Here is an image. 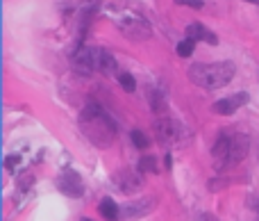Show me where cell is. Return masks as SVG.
I'll use <instances>...</instances> for the list:
<instances>
[{"label":"cell","mask_w":259,"mask_h":221,"mask_svg":"<svg viewBox=\"0 0 259 221\" xmlns=\"http://www.w3.org/2000/svg\"><path fill=\"white\" fill-rule=\"evenodd\" d=\"M80 128H82L84 137L91 144H96L98 148H107L116 139V126L100 105H89V108L82 110Z\"/></svg>","instance_id":"obj_1"},{"label":"cell","mask_w":259,"mask_h":221,"mask_svg":"<svg viewBox=\"0 0 259 221\" xmlns=\"http://www.w3.org/2000/svg\"><path fill=\"white\" fill-rule=\"evenodd\" d=\"M234 62H216V64H194L189 69V80L202 89H221L234 78Z\"/></svg>","instance_id":"obj_2"},{"label":"cell","mask_w":259,"mask_h":221,"mask_svg":"<svg viewBox=\"0 0 259 221\" xmlns=\"http://www.w3.org/2000/svg\"><path fill=\"white\" fill-rule=\"evenodd\" d=\"M250 150V139L243 135V132H227L223 130L218 135L216 144H214V157L221 167H227V164H236L248 155Z\"/></svg>","instance_id":"obj_3"},{"label":"cell","mask_w":259,"mask_h":221,"mask_svg":"<svg viewBox=\"0 0 259 221\" xmlns=\"http://www.w3.org/2000/svg\"><path fill=\"white\" fill-rule=\"evenodd\" d=\"M114 23H116V28L123 32V35L132 37L136 41L150 37V25H148V21L143 16H139L136 12H130V9L116 12L114 14Z\"/></svg>","instance_id":"obj_4"},{"label":"cell","mask_w":259,"mask_h":221,"mask_svg":"<svg viewBox=\"0 0 259 221\" xmlns=\"http://www.w3.org/2000/svg\"><path fill=\"white\" fill-rule=\"evenodd\" d=\"M100 60H102V48H91L84 46L73 55V69L82 75H89L91 71H100Z\"/></svg>","instance_id":"obj_5"},{"label":"cell","mask_w":259,"mask_h":221,"mask_svg":"<svg viewBox=\"0 0 259 221\" xmlns=\"http://www.w3.org/2000/svg\"><path fill=\"white\" fill-rule=\"evenodd\" d=\"M57 187L62 194L66 196H73V198H80L84 194V183L80 178V174H75L73 169H64L57 178Z\"/></svg>","instance_id":"obj_6"},{"label":"cell","mask_w":259,"mask_h":221,"mask_svg":"<svg viewBox=\"0 0 259 221\" xmlns=\"http://www.w3.org/2000/svg\"><path fill=\"white\" fill-rule=\"evenodd\" d=\"M114 185L123 194H134V191L141 189V176L132 171V169H121V171L114 174Z\"/></svg>","instance_id":"obj_7"},{"label":"cell","mask_w":259,"mask_h":221,"mask_svg":"<svg viewBox=\"0 0 259 221\" xmlns=\"http://www.w3.org/2000/svg\"><path fill=\"white\" fill-rule=\"evenodd\" d=\"M155 205H157V198H155V196L139 198V201H132V203L123 205L121 217H125V219H141V217H146V215L153 212Z\"/></svg>","instance_id":"obj_8"},{"label":"cell","mask_w":259,"mask_h":221,"mask_svg":"<svg viewBox=\"0 0 259 221\" xmlns=\"http://www.w3.org/2000/svg\"><path fill=\"white\" fill-rule=\"evenodd\" d=\"M157 142L162 144V146H171L173 142H177L180 139V135H182V128H180V123H175L173 119H164V121H157Z\"/></svg>","instance_id":"obj_9"},{"label":"cell","mask_w":259,"mask_h":221,"mask_svg":"<svg viewBox=\"0 0 259 221\" xmlns=\"http://www.w3.org/2000/svg\"><path fill=\"white\" fill-rule=\"evenodd\" d=\"M248 103V94L246 91H239L236 96H227V98H221V101H216L214 103V112H218V114H234L236 110L241 108V105H246Z\"/></svg>","instance_id":"obj_10"},{"label":"cell","mask_w":259,"mask_h":221,"mask_svg":"<svg viewBox=\"0 0 259 221\" xmlns=\"http://www.w3.org/2000/svg\"><path fill=\"white\" fill-rule=\"evenodd\" d=\"M187 39H194V41H207V43H212V46H216L218 39L214 32H209L205 28V25L200 23H191L187 28Z\"/></svg>","instance_id":"obj_11"},{"label":"cell","mask_w":259,"mask_h":221,"mask_svg":"<svg viewBox=\"0 0 259 221\" xmlns=\"http://www.w3.org/2000/svg\"><path fill=\"white\" fill-rule=\"evenodd\" d=\"M98 210H100V215L105 217L107 221H118V217H121V208L114 203L112 198H102Z\"/></svg>","instance_id":"obj_12"},{"label":"cell","mask_w":259,"mask_h":221,"mask_svg":"<svg viewBox=\"0 0 259 221\" xmlns=\"http://www.w3.org/2000/svg\"><path fill=\"white\" fill-rule=\"evenodd\" d=\"M100 71H102V73H107V75H112V73H116V71H118L116 60H114V57H112V53H107V50H102Z\"/></svg>","instance_id":"obj_13"},{"label":"cell","mask_w":259,"mask_h":221,"mask_svg":"<svg viewBox=\"0 0 259 221\" xmlns=\"http://www.w3.org/2000/svg\"><path fill=\"white\" fill-rule=\"evenodd\" d=\"M139 171H143V174H157V157L155 155H146L139 160Z\"/></svg>","instance_id":"obj_14"},{"label":"cell","mask_w":259,"mask_h":221,"mask_svg":"<svg viewBox=\"0 0 259 221\" xmlns=\"http://www.w3.org/2000/svg\"><path fill=\"white\" fill-rule=\"evenodd\" d=\"M194 39H182V41L177 43V55L180 57H191L194 55Z\"/></svg>","instance_id":"obj_15"},{"label":"cell","mask_w":259,"mask_h":221,"mask_svg":"<svg viewBox=\"0 0 259 221\" xmlns=\"http://www.w3.org/2000/svg\"><path fill=\"white\" fill-rule=\"evenodd\" d=\"M118 82H121V87H123L125 91H134L136 89V82H134V78H132L130 73H118Z\"/></svg>","instance_id":"obj_16"},{"label":"cell","mask_w":259,"mask_h":221,"mask_svg":"<svg viewBox=\"0 0 259 221\" xmlns=\"http://www.w3.org/2000/svg\"><path fill=\"white\" fill-rule=\"evenodd\" d=\"M130 137H132V142H134L136 148H146V146H148V137L143 135L141 130H132V132H130Z\"/></svg>","instance_id":"obj_17"},{"label":"cell","mask_w":259,"mask_h":221,"mask_svg":"<svg viewBox=\"0 0 259 221\" xmlns=\"http://www.w3.org/2000/svg\"><path fill=\"white\" fill-rule=\"evenodd\" d=\"M21 164V155H7L5 157V167H7V171H14V169Z\"/></svg>","instance_id":"obj_18"},{"label":"cell","mask_w":259,"mask_h":221,"mask_svg":"<svg viewBox=\"0 0 259 221\" xmlns=\"http://www.w3.org/2000/svg\"><path fill=\"white\" fill-rule=\"evenodd\" d=\"M177 5H187V7H194V9H200L202 7V0H175Z\"/></svg>","instance_id":"obj_19"},{"label":"cell","mask_w":259,"mask_h":221,"mask_svg":"<svg viewBox=\"0 0 259 221\" xmlns=\"http://www.w3.org/2000/svg\"><path fill=\"white\" fill-rule=\"evenodd\" d=\"M200 221H216V219H214L212 215H202V217H200Z\"/></svg>","instance_id":"obj_20"},{"label":"cell","mask_w":259,"mask_h":221,"mask_svg":"<svg viewBox=\"0 0 259 221\" xmlns=\"http://www.w3.org/2000/svg\"><path fill=\"white\" fill-rule=\"evenodd\" d=\"M248 2H257V5H259V0H248Z\"/></svg>","instance_id":"obj_21"},{"label":"cell","mask_w":259,"mask_h":221,"mask_svg":"<svg viewBox=\"0 0 259 221\" xmlns=\"http://www.w3.org/2000/svg\"><path fill=\"white\" fill-rule=\"evenodd\" d=\"M82 221H91V219H82Z\"/></svg>","instance_id":"obj_22"},{"label":"cell","mask_w":259,"mask_h":221,"mask_svg":"<svg viewBox=\"0 0 259 221\" xmlns=\"http://www.w3.org/2000/svg\"><path fill=\"white\" fill-rule=\"evenodd\" d=\"M257 221H259V217H257Z\"/></svg>","instance_id":"obj_23"}]
</instances>
